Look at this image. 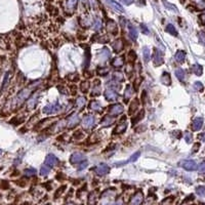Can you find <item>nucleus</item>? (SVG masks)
Listing matches in <instances>:
<instances>
[{
	"mask_svg": "<svg viewBox=\"0 0 205 205\" xmlns=\"http://www.w3.org/2000/svg\"><path fill=\"white\" fill-rule=\"evenodd\" d=\"M93 95H99V92H101V85H99V80H97V81H95V87H93Z\"/></svg>",
	"mask_w": 205,
	"mask_h": 205,
	"instance_id": "58836bf2",
	"label": "nucleus"
},
{
	"mask_svg": "<svg viewBox=\"0 0 205 205\" xmlns=\"http://www.w3.org/2000/svg\"><path fill=\"white\" fill-rule=\"evenodd\" d=\"M49 172H50V167H49V166H46V165H43V166H41L40 174L42 175V177H45V175H47Z\"/></svg>",
	"mask_w": 205,
	"mask_h": 205,
	"instance_id": "e433bc0d",
	"label": "nucleus"
},
{
	"mask_svg": "<svg viewBox=\"0 0 205 205\" xmlns=\"http://www.w3.org/2000/svg\"><path fill=\"white\" fill-rule=\"evenodd\" d=\"M104 95H105V99H106L108 101H114L118 99V95H117V92L115 90H113L112 88L106 89L104 92Z\"/></svg>",
	"mask_w": 205,
	"mask_h": 205,
	"instance_id": "6e6552de",
	"label": "nucleus"
},
{
	"mask_svg": "<svg viewBox=\"0 0 205 205\" xmlns=\"http://www.w3.org/2000/svg\"><path fill=\"white\" fill-rule=\"evenodd\" d=\"M37 99H38V92H36V93H34V95H32V97L29 99V101H28V108L29 109H34L35 107H36V105H37Z\"/></svg>",
	"mask_w": 205,
	"mask_h": 205,
	"instance_id": "f3484780",
	"label": "nucleus"
},
{
	"mask_svg": "<svg viewBox=\"0 0 205 205\" xmlns=\"http://www.w3.org/2000/svg\"><path fill=\"white\" fill-rule=\"evenodd\" d=\"M142 201V194L140 192L136 193L133 196V198L131 199V202H130V205H140Z\"/></svg>",
	"mask_w": 205,
	"mask_h": 205,
	"instance_id": "6ab92c4d",
	"label": "nucleus"
},
{
	"mask_svg": "<svg viewBox=\"0 0 205 205\" xmlns=\"http://www.w3.org/2000/svg\"><path fill=\"white\" fill-rule=\"evenodd\" d=\"M65 189H66V186H64V187H62V188L58 189V192L56 193V197H58V196H60V194L62 192H64V190H65Z\"/></svg>",
	"mask_w": 205,
	"mask_h": 205,
	"instance_id": "6e6d98bb",
	"label": "nucleus"
},
{
	"mask_svg": "<svg viewBox=\"0 0 205 205\" xmlns=\"http://www.w3.org/2000/svg\"><path fill=\"white\" fill-rule=\"evenodd\" d=\"M132 88H131V86H129L128 85L127 87H126V89H125V92H124V99H125V103H127L128 101V99H130V97L132 95Z\"/></svg>",
	"mask_w": 205,
	"mask_h": 205,
	"instance_id": "473e14b6",
	"label": "nucleus"
},
{
	"mask_svg": "<svg viewBox=\"0 0 205 205\" xmlns=\"http://www.w3.org/2000/svg\"><path fill=\"white\" fill-rule=\"evenodd\" d=\"M185 58H186V54H185V51H183V50H179L174 56L175 60L179 62V63H183V60H185Z\"/></svg>",
	"mask_w": 205,
	"mask_h": 205,
	"instance_id": "b1692460",
	"label": "nucleus"
},
{
	"mask_svg": "<svg viewBox=\"0 0 205 205\" xmlns=\"http://www.w3.org/2000/svg\"><path fill=\"white\" fill-rule=\"evenodd\" d=\"M179 165L188 171H193L197 169L196 162L193 161V160H181V161H179Z\"/></svg>",
	"mask_w": 205,
	"mask_h": 205,
	"instance_id": "7ed1b4c3",
	"label": "nucleus"
},
{
	"mask_svg": "<svg viewBox=\"0 0 205 205\" xmlns=\"http://www.w3.org/2000/svg\"><path fill=\"white\" fill-rule=\"evenodd\" d=\"M126 128H127L126 123H119L114 129V133H123L126 130Z\"/></svg>",
	"mask_w": 205,
	"mask_h": 205,
	"instance_id": "5701e85b",
	"label": "nucleus"
},
{
	"mask_svg": "<svg viewBox=\"0 0 205 205\" xmlns=\"http://www.w3.org/2000/svg\"><path fill=\"white\" fill-rule=\"evenodd\" d=\"M198 170H199V172H200V173H202V174H205V161L201 162V163L199 164Z\"/></svg>",
	"mask_w": 205,
	"mask_h": 205,
	"instance_id": "49530a36",
	"label": "nucleus"
},
{
	"mask_svg": "<svg viewBox=\"0 0 205 205\" xmlns=\"http://www.w3.org/2000/svg\"><path fill=\"white\" fill-rule=\"evenodd\" d=\"M83 161H85V155L83 153H80V152H76V153L72 154L71 157H70V162L72 164L81 163Z\"/></svg>",
	"mask_w": 205,
	"mask_h": 205,
	"instance_id": "423d86ee",
	"label": "nucleus"
},
{
	"mask_svg": "<svg viewBox=\"0 0 205 205\" xmlns=\"http://www.w3.org/2000/svg\"><path fill=\"white\" fill-rule=\"evenodd\" d=\"M161 82L163 83V84H165V85H169V84H170V82H171L170 75H169L168 73H166V72H164V73L162 74Z\"/></svg>",
	"mask_w": 205,
	"mask_h": 205,
	"instance_id": "a878e982",
	"label": "nucleus"
},
{
	"mask_svg": "<svg viewBox=\"0 0 205 205\" xmlns=\"http://www.w3.org/2000/svg\"><path fill=\"white\" fill-rule=\"evenodd\" d=\"M112 48L114 49L115 52H120L121 50L124 48V44H123V41L121 39H117L113 42L112 44Z\"/></svg>",
	"mask_w": 205,
	"mask_h": 205,
	"instance_id": "2eb2a0df",
	"label": "nucleus"
},
{
	"mask_svg": "<svg viewBox=\"0 0 205 205\" xmlns=\"http://www.w3.org/2000/svg\"><path fill=\"white\" fill-rule=\"evenodd\" d=\"M162 2H163L164 6L166 7L167 9H170V10H173V11H177V7L174 6V5L170 4V3H168L166 1V0H162Z\"/></svg>",
	"mask_w": 205,
	"mask_h": 205,
	"instance_id": "79ce46f5",
	"label": "nucleus"
},
{
	"mask_svg": "<svg viewBox=\"0 0 205 205\" xmlns=\"http://www.w3.org/2000/svg\"><path fill=\"white\" fill-rule=\"evenodd\" d=\"M114 79L117 80L118 82H120V81H123V80H124V77H123L122 73H120V72H116V73H114Z\"/></svg>",
	"mask_w": 205,
	"mask_h": 205,
	"instance_id": "c03bdc74",
	"label": "nucleus"
},
{
	"mask_svg": "<svg viewBox=\"0 0 205 205\" xmlns=\"http://www.w3.org/2000/svg\"><path fill=\"white\" fill-rule=\"evenodd\" d=\"M88 89H89V82L88 81L82 82L81 85H80V90L83 93H86L88 91Z\"/></svg>",
	"mask_w": 205,
	"mask_h": 205,
	"instance_id": "c9c22d12",
	"label": "nucleus"
},
{
	"mask_svg": "<svg viewBox=\"0 0 205 205\" xmlns=\"http://www.w3.org/2000/svg\"><path fill=\"white\" fill-rule=\"evenodd\" d=\"M31 91H32V88H30V87H28V88H25V89H23L21 92L17 95V99H15V101H17V104L19 105H21V104H23L25 101H26L27 99H28L29 97L31 95Z\"/></svg>",
	"mask_w": 205,
	"mask_h": 205,
	"instance_id": "f03ea898",
	"label": "nucleus"
},
{
	"mask_svg": "<svg viewBox=\"0 0 205 205\" xmlns=\"http://www.w3.org/2000/svg\"><path fill=\"white\" fill-rule=\"evenodd\" d=\"M193 72L195 73V75L201 76V75H202V73H203L202 66H200L199 64H195V65L193 66Z\"/></svg>",
	"mask_w": 205,
	"mask_h": 205,
	"instance_id": "7c9ffc66",
	"label": "nucleus"
},
{
	"mask_svg": "<svg viewBox=\"0 0 205 205\" xmlns=\"http://www.w3.org/2000/svg\"><path fill=\"white\" fill-rule=\"evenodd\" d=\"M74 138H83V134H82L81 131H76L75 134H74Z\"/></svg>",
	"mask_w": 205,
	"mask_h": 205,
	"instance_id": "864d4df0",
	"label": "nucleus"
},
{
	"mask_svg": "<svg viewBox=\"0 0 205 205\" xmlns=\"http://www.w3.org/2000/svg\"><path fill=\"white\" fill-rule=\"evenodd\" d=\"M60 110V106L58 105V101H54L51 104H48L44 107L43 113L46 115H50V114H54V113H58Z\"/></svg>",
	"mask_w": 205,
	"mask_h": 205,
	"instance_id": "f257e3e1",
	"label": "nucleus"
},
{
	"mask_svg": "<svg viewBox=\"0 0 205 205\" xmlns=\"http://www.w3.org/2000/svg\"><path fill=\"white\" fill-rule=\"evenodd\" d=\"M24 174L26 175V177H33V175L36 174V169H35V168H32V167H31V168L25 169Z\"/></svg>",
	"mask_w": 205,
	"mask_h": 205,
	"instance_id": "4c0bfd02",
	"label": "nucleus"
},
{
	"mask_svg": "<svg viewBox=\"0 0 205 205\" xmlns=\"http://www.w3.org/2000/svg\"><path fill=\"white\" fill-rule=\"evenodd\" d=\"M97 75H99V76H106L107 74L109 73V68H107V67H99V68H97Z\"/></svg>",
	"mask_w": 205,
	"mask_h": 205,
	"instance_id": "72a5a7b5",
	"label": "nucleus"
},
{
	"mask_svg": "<svg viewBox=\"0 0 205 205\" xmlns=\"http://www.w3.org/2000/svg\"><path fill=\"white\" fill-rule=\"evenodd\" d=\"M175 76H177V78L179 80H181V81H183L185 80V76H186V73H185V71H183V69H177L175 70Z\"/></svg>",
	"mask_w": 205,
	"mask_h": 205,
	"instance_id": "2f4dec72",
	"label": "nucleus"
},
{
	"mask_svg": "<svg viewBox=\"0 0 205 205\" xmlns=\"http://www.w3.org/2000/svg\"><path fill=\"white\" fill-rule=\"evenodd\" d=\"M200 38H201V40L205 43V34L204 33H200Z\"/></svg>",
	"mask_w": 205,
	"mask_h": 205,
	"instance_id": "bf43d9fd",
	"label": "nucleus"
},
{
	"mask_svg": "<svg viewBox=\"0 0 205 205\" xmlns=\"http://www.w3.org/2000/svg\"><path fill=\"white\" fill-rule=\"evenodd\" d=\"M140 152H136V153H134L133 155H132L131 157H130L129 159L127 160V161L124 162V163H128V162H134L138 157H140ZM124 163H123V164H124Z\"/></svg>",
	"mask_w": 205,
	"mask_h": 205,
	"instance_id": "37998d69",
	"label": "nucleus"
},
{
	"mask_svg": "<svg viewBox=\"0 0 205 205\" xmlns=\"http://www.w3.org/2000/svg\"><path fill=\"white\" fill-rule=\"evenodd\" d=\"M115 119L114 117H111V116H105L104 119L101 120V125L104 126V127H109V126H111L114 123Z\"/></svg>",
	"mask_w": 205,
	"mask_h": 205,
	"instance_id": "dca6fc26",
	"label": "nucleus"
},
{
	"mask_svg": "<svg viewBox=\"0 0 205 205\" xmlns=\"http://www.w3.org/2000/svg\"><path fill=\"white\" fill-rule=\"evenodd\" d=\"M153 62L155 66H160L163 64V56H162V54L159 49H155V51H154Z\"/></svg>",
	"mask_w": 205,
	"mask_h": 205,
	"instance_id": "f8f14e48",
	"label": "nucleus"
},
{
	"mask_svg": "<svg viewBox=\"0 0 205 205\" xmlns=\"http://www.w3.org/2000/svg\"><path fill=\"white\" fill-rule=\"evenodd\" d=\"M134 0H120V2H122L123 4H126V5H129L133 2Z\"/></svg>",
	"mask_w": 205,
	"mask_h": 205,
	"instance_id": "5fc2aeb1",
	"label": "nucleus"
},
{
	"mask_svg": "<svg viewBox=\"0 0 205 205\" xmlns=\"http://www.w3.org/2000/svg\"><path fill=\"white\" fill-rule=\"evenodd\" d=\"M112 66L114 68H116V69H118V68L122 67L123 64H124V60H123V58H115L114 60H112Z\"/></svg>",
	"mask_w": 205,
	"mask_h": 205,
	"instance_id": "4be33fe9",
	"label": "nucleus"
},
{
	"mask_svg": "<svg viewBox=\"0 0 205 205\" xmlns=\"http://www.w3.org/2000/svg\"><path fill=\"white\" fill-rule=\"evenodd\" d=\"M89 108H90L91 110L101 111V103H99V101H97V99H95V101H91V103H90V104H89Z\"/></svg>",
	"mask_w": 205,
	"mask_h": 205,
	"instance_id": "bb28decb",
	"label": "nucleus"
},
{
	"mask_svg": "<svg viewBox=\"0 0 205 205\" xmlns=\"http://www.w3.org/2000/svg\"><path fill=\"white\" fill-rule=\"evenodd\" d=\"M111 56V51L108 49V48H104V49L101 50V52H99V58L101 60H107Z\"/></svg>",
	"mask_w": 205,
	"mask_h": 205,
	"instance_id": "aec40b11",
	"label": "nucleus"
},
{
	"mask_svg": "<svg viewBox=\"0 0 205 205\" xmlns=\"http://www.w3.org/2000/svg\"><path fill=\"white\" fill-rule=\"evenodd\" d=\"M85 104H86V99L84 97H79L76 101V105H77V108L79 110H81L85 106Z\"/></svg>",
	"mask_w": 205,
	"mask_h": 205,
	"instance_id": "c85d7f7f",
	"label": "nucleus"
},
{
	"mask_svg": "<svg viewBox=\"0 0 205 205\" xmlns=\"http://www.w3.org/2000/svg\"><path fill=\"white\" fill-rule=\"evenodd\" d=\"M95 117L91 116V115H86V116H84L83 120H82V126L85 129H89V128H91L95 125Z\"/></svg>",
	"mask_w": 205,
	"mask_h": 205,
	"instance_id": "39448f33",
	"label": "nucleus"
},
{
	"mask_svg": "<svg viewBox=\"0 0 205 205\" xmlns=\"http://www.w3.org/2000/svg\"><path fill=\"white\" fill-rule=\"evenodd\" d=\"M200 138H202V140H203V142H205V132H204V133H202V134H201V136H200Z\"/></svg>",
	"mask_w": 205,
	"mask_h": 205,
	"instance_id": "052dcab7",
	"label": "nucleus"
},
{
	"mask_svg": "<svg viewBox=\"0 0 205 205\" xmlns=\"http://www.w3.org/2000/svg\"><path fill=\"white\" fill-rule=\"evenodd\" d=\"M109 171H110V167H109L107 164H104V163L99 164V165H97L95 168V174L99 175V177H103V175L108 174Z\"/></svg>",
	"mask_w": 205,
	"mask_h": 205,
	"instance_id": "20e7f679",
	"label": "nucleus"
},
{
	"mask_svg": "<svg viewBox=\"0 0 205 205\" xmlns=\"http://www.w3.org/2000/svg\"><path fill=\"white\" fill-rule=\"evenodd\" d=\"M77 2H78V0H67V5H66V7H67L68 10L73 11L74 9H75L76 5H77Z\"/></svg>",
	"mask_w": 205,
	"mask_h": 205,
	"instance_id": "cd10ccee",
	"label": "nucleus"
},
{
	"mask_svg": "<svg viewBox=\"0 0 205 205\" xmlns=\"http://www.w3.org/2000/svg\"><path fill=\"white\" fill-rule=\"evenodd\" d=\"M194 88L198 91H202L203 90V84L201 82H195L194 83Z\"/></svg>",
	"mask_w": 205,
	"mask_h": 205,
	"instance_id": "09e8293b",
	"label": "nucleus"
},
{
	"mask_svg": "<svg viewBox=\"0 0 205 205\" xmlns=\"http://www.w3.org/2000/svg\"><path fill=\"white\" fill-rule=\"evenodd\" d=\"M127 58H128V60H129V62H134V60H136V58H138V56H136V51H133V50H130L129 52H128V54H127Z\"/></svg>",
	"mask_w": 205,
	"mask_h": 205,
	"instance_id": "a19ab883",
	"label": "nucleus"
},
{
	"mask_svg": "<svg viewBox=\"0 0 205 205\" xmlns=\"http://www.w3.org/2000/svg\"><path fill=\"white\" fill-rule=\"evenodd\" d=\"M123 111H124V108H123V106L120 104H115L109 108V113H110L112 116H118V115L122 114Z\"/></svg>",
	"mask_w": 205,
	"mask_h": 205,
	"instance_id": "0eeeda50",
	"label": "nucleus"
},
{
	"mask_svg": "<svg viewBox=\"0 0 205 205\" xmlns=\"http://www.w3.org/2000/svg\"><path fill=\"white\" fill-rule=\"evenodd\" d=\"M202 125H203V118L202 117H197L193 121L192 128L194 131H198V130H200L202 128Z\"/></svg>",
	"mask_w": 205,
	"mask_h": 205,
	"instance_id": "ddd939ff",
	"label": "nucleus"
},
{
	"mask_svg": "<svg viewBox=\"0 0 205 205\" xmlns=\"http://www.w3.org/2000/svg\"><path fill=\"white\" fill-rule=\"evenodd\" d=\"M101 19L97 17L95 21V24H93V29H95V31H99V30H101Z\"/></svg>",
	"mask_w": 205,
	"mask_h": 205,
	"instance_id": "ea45409f",
	"label": "nucleus"
},
{
	"mask_svg": "<svg viewBox=\"0 0 205 205\" xmlns=\"http://www.w3.org/2000/svg\"><path fill=\"white\" fill-rule=\"evenodd\" d=\"M142 56H144V60H145L146 63H148V62L150 60V58H151V51H150L148 46L144 47V50H142Z\"/></svg>",
	"mask_w": 205,
	"mask_h": 205,
	"instance_id": "c756f323",
	"label": "nucleus"
},
{
	"mask_svg": "<svg viewBox=\"0 0 205 205\" xmlns=\"http://www.w3.org/2000/svg\"><path fill=\"white\" fill-rule=\"evenodd\" d=\"M79 121H80L79 115L76 114V113H74L73 115H71V116H70L69 118H68V122H67L68 127H70V128L75 127V126L77 125L78 123H79Z\"/></svg>",
	"mask_w": 205,
	"mask_h": 205,
	"instance_id": "1a4fd4ad",
	"label": "nucleus"
},
{
	"mask_svg": "<svg viewBox=\"0 0 205 205\" xmlns=\"http://www.w3.org/2000/svg\"><path fill=\"white\" fill-rule=\"evenodd\" d=\"M138 105H140V101H138V99H134L133 101H131V104L129 106V111H128V114L131 115L133 114L134 112L136 111V109L138 108Z\"/></svg>",
	"mask_w": 205,
	"mask_h": 205,
	"instance_id": "412c9836",
	"label": "nucleus"
},
{
	"mask_svg": "<svg viewBox=\"0 0 205 205\" xmlns=\"http://www.w3.org/2000/svg\"><path fill=\"white\" fill-rule=\"evenodd\" d=\"M8 78H9V73H8V72H7V73L5 74L4 80H3V84H2V87H1V92H2V90H3V89H4V87L6 86L7 81H8Z\"/></svg>",
	"mask_w": 205,
	"mask_h": 205,
	"instance_id": "8fccbe9b",
	"label": "nucleus"
},
{
	"mask_svg": "<svg viewBox=\"0 0 205 205\" xmlns=\"http://www.w3.org/2000/svg\"><path fill=\"white\" fill-rule=\"evenodd\" d=\"M128 34H129V37L131 38V40L136 41V39H138V31H136V28H134L131 24H128Z\"/></svg>",
	"mask_w": 205,
	"mask_h": 205,
	"instance_id": "a211bd4d",
	"label": "nucleus"
},
{
	"mask_svg": "<svg viewBox=\"0 0 205 205\" xmlns=\"http://www.w3.org/2000/svg\"><path fill=\"white\" fill-rule=\"evenodd\" d=\"M166 32H168L169 34L173 35V36H177V29H175L174 26H173V25H171V24L167 25V27H166Z\"/></svg>",
	"mask_w": 205,
	"mask_h": 205,
	"instance_id": "f704fd0d",
	"label": "nucleus"
},
{
	"mask_svg": "<svg viewBox=\"0 0 205 205\" xmlns=\"http://www.w3.org/2000/svg\"><path fill=\"white\" fill-rule=\"evenodd\" d=\"M2 155V151H1V150H0V156Z\"/></svg>",
	"mask_w": 205,
	"mask_h": 205,
	"instance_id": "680f3d73",
	"label": "nucleus"
},
{
	"mask_svg": "<svg viewBox=\"0 0 205 205\" xmlns=\"http://www.w3.org/2000/svg\"><path fill=\"white\" fill-rule=\"evenodd\" d=\"M105 1H106L107 4H108L110 7H112L115 11H117V13H124L123 7L121 6L118 2H116V1H114V0H105Z\"/></svg>",
	"mask_w": 205,
	"mask_h": 205,
	"instance_id": "9b49d317",
	"label": "nucleus"
},
{
	"mask_svg": "<svg viewBox=\"0 0 205 205\" xmlns=\"http://www.w3.org/2000/svg\"><path fill=\"white\" fill-rule=\"evenodd\" d=\"M185 140H186V142H188V144H190L193 140L192 134H191L190 132H186V133H185Z\"/></svg>",
	"mask_w": 205,
	"mask_h": 205,
	"instance_id": "3c124183",
	"label": "nucleus"
},
{
	"mask_svg": "<svg viewBox=\"0 0 205 205\" xmlns=\"http://www.w3.org/2000/svg\"><path fill=\"white\" fill-rule=\"evenodd\" d=\"M107 30H108V32L116 35L117 32H118V27H117L116 23L114 21H111V19L108 21V23H107Z\"/></svg>",
	"mask_w": 205,
	"mask_h": 205,
	"instance_id": "4468645a",
	"label": "nucleus"
},
{
	"mask_svg": "<svg viewBox=\"0 0 205 205\" xmlns=\"http://www.w3.org/2000/svg\"><path fill=\"white\" fill-rule=\"evenodd\" d=\"M196 192L198 195L200 196H205V187L204 186H200L196 189Z\"/></svg>",
	"mask_w": 205,
	"mask_h": 205,
	"instance_id": "a18cd8bd",
	"label": "nucleus"
},
{
	"mask_svg": "<svg viewBox=\"0 0 205 205\" xmlns=\"http://www.w3.org/2000/svg\"><path fill=\"white\" fill-rule=\"evenodd\" d=\"M131 71H132V67H131V66H127V69H126V73H127L128 75H130V74H131Z\"/></svg>",
	"mask_w": 205,
	"mask_h": 205,
	"instance_id": "13d9d810",
	"label": "nucleus"
},
{
	"mask_svg": "<svg viewBox=\"0 0 205 205\" xmlns=\"http://www.w3.org/2000/svg\"><path fill=\"white\" fill-rule=\"evenodd\" d=\"M68 205H74V204H68Z\"/></svg>",
	"mask_w": 205,
	"mask_h": 205,
	"instance_id": "e2e57ef3",
	"label": "nucleus"
},
{
	"mask_svg": "<svg viewBox=\"0 0 205 205\" xmlns=\"http://www.w3.org/2000/svg\"><path fill=\"white\" fill-rule=\"evenodd\" d=\"M87 165H88V162H87V161H83V162H81V163H80V165H79V166H78V169H79V170H83V169L86 168Z\"/></svg>",
	"mask_w": 205,
	"mask_h": 205,
	"instance_id": "603ef678",
	"label": "nucleus"
},
{
	"mask_svg": "<svg viewBox=\"0 0 205 205\" xmlns=\"http://www.w3.org/2000/svg\"><path fill=\"white\" fill-rule=\"evenodd\" d=\"M85 54H86V60H85V68H87L89 66V62H90V51H89V49L86 50Z\"/></svg>",
	"mask_w": 205,
	"mask_h": 205,
	"instance_id": "de8ad7c7",
	"label": "nucleus"
},
{
	"mask_svg": "<svg viewBox=\"0 0 205 205\" xmlns=\"http://www.w3.org/2000/svg\"><path fill=\"white\" fill-rule=\"evenodd\" d=\"M144 116H145V110L140 111V113H138V114L136 115V116L134 117V118H132V119H131L132 125H136V123H138L140 120H142V119L144 118Z\"/></svg>",
	"mask_w": 205,
	"mask_h": 205,
	"instance_id": "393cba45",
	"label": "nucleus"
},
{
	"mask_svg": "<svg viewBox=\"0 0 205 205\" xmlns=\"http://www.w3.org/2000/svg\"><path fill=\"white\" fill-rule=\"evenodd\" d=\"M58 163V160L56 158V156H54V154H48L45 158V164L49 167H54L56 166V164Z\"/></svg>",
	"mask_w": 205,
	"mask_h": 205,
	"instance_id": "9d476101",
	"label": "nucleus"
},
{
	"mask_svg": "<svg viewBox=\"0 0 205 205\" xmlns=\"http://www.w3.org/2000/svg\"><path fill=\"white\" fill-rule=\"evenodd\" d=\"M142 33H145V34H149L150 33L146 25H142Z\"/></svg>",
	"mask_w": 205,
	"mask_h": 205,
	"instance_id": "4d7b16f0",
	"label": "nucleus"
}]
</instances>
